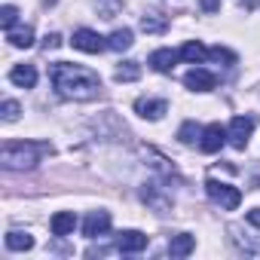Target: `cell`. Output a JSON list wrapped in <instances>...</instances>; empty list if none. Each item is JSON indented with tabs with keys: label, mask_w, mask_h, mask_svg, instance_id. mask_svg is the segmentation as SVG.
Returning <instances> with one entry per match:
<instances>
[{
	"label": "cell",
	"mask_w": 260,
	"mask_h": 260,
	"mask_svg": "<svg viewBox=\"0 0 260 260\" xmlns=\"http://www.w3.org/2000/svg\"><path fill=\"white\" fill-rule=\"evenodd\" d=\"M52 77V86L61 98H71V101H92L98 98L101 92V77L83 64H68V61H58L52 64L49 71Z\"/></svg>",
	"instance_id": "obj_1"
},
{
	"label": "cell",
	"mask_w": 260,
	"mask_h": 260,
	"mask_svg": "<svg viewBox=\"0 0 260 260\" xmlns=\"http://www.w3.org/2000/svg\"><path fill=\"white\" fill-rule=\"evenodd\" d=\"M46 153H52V147L43 141V144H34V141H7L4 150H0V162L10 172H28L34 169Z\"/></svg>",
	"instance_id": "obj_2"
},
{
	"label": "cell",
	"mask_w": 260,
	"mask_h": 260,
	"mask_svg": "<svg viewBox=\"0 0 260 260\" xmlns=\"http://www.w3.org/2000/svg\"><path fill=\"white\" fill-rule=\"evenodd\" d=\"M205 193H208V196H211L220 208H226V211L239 208V202H242V193H239L236 187L220 184V181H214V178H208V181H205Z\"/></svg>",
	"instance_id": "obj_3"
},
{
	"label": "cell",
	"mask_w": 260,
	"mask_h": 260,
	"mask_svg": "<svg viewBox=\"0 0 260 260\" xmlns=\"http://www.w3.org/2000/svg\"><path fill=\"white\" fill-rule=\"evenodd\" d=\"M74 49H80V52H89V55H98V52H104L107 49V40L101 37V34H95V31H89V28H80V31H74Z\"/></svg>",
	"instance_id": "obj_4"
},
{
	"label": "cell",
	"mask_w": 260,
	"mask_h": 260,
	"mask_svg": "<svg viewBox=\"0 0 260 260\" xmlns=\"http://www.w3.org/2000/svg\"><path fill=\"white\" fill-rule=\"evenodd\" d=\"M251 132H254V119H251V116H236V119L230 122L226 138H230V144H233L236 150H245V144H248Z\"/></svg>",
	"instance_id": "obj_5"
},
{
	"label": "cell",
	"mask_w": 260,
	"mask_h": 260,
	"mask_svg": "<svg viewBox=\"0 0 260 260\" xmlns=\"http://www.w3.org/2000/svg\"><path fill=\"white\" fill-rule=\"evenodd\" d=\"M184 86L193 89V92H211L217 86V77L211 71H205V68H193V71L184 74Z\"/></svg>",
	"instance_id": "obj_6"
},
{
	"label": "cell",
	"mask_w": 260,
	"mask_h": 260,
	"mask_svg": "<svg viewBox=\"0 0 260 260\" xmlns=\"http://www.w3.org/2000/svg\"><path fill=\"white\" fill-rule=\"evenodd\" d=\"M144 248H147V236L138 230H122L116 236V251H122V254H138Z\"/></svg>",
	"instance_id": "obj_7"
},
{
	"label": "cell",
	"mask_w": 260,
	"mask_h": 260,
	"mask_svg": "<svg viewBox=\"0 0 260 260\" xmlns=\"http://www.w3.org/2000/svg\"><path fill=\"white\" fill-rule=\"evenodd\" d=\"M107 230H110V211H89V217L83 220V236L86 239H95Z\"/></svg>",
	"instance_id": "obj_8"
},
{
	"label": "cell",
	"mask_w": 260,
	"mask_h": 260,
	"mask_svg": "<svg viewBox=\"0 0 260 260\" xmlns=\"http://www.w3.org/2000/svg\"><path fill=\"white\" fill-rule=\"evenodd\" d=\"M223 141H226V132L220 128V122H211L205 132H202L199 147H202V153H217V150L223 147Z\"/></svg>",
	"instance_id": "obj_9"
},
{
	"label": "cell",
	"mask_w": 260,
	"mask_h": 260,
	"mask_svg": "<svg viewBox=\"0 0 260 260\" xmlns=\"http://www.w3.org/2000/svg\"><path fill=\"white\" fill-rule=\"evenodd\" d=\"M169 110V104L162 98H138L135 101V113H141L144 119H159Z\"/></svg>",
	"instance_id": "obj_10"
},
{
	"label": "cell",
	"mask_w": 260,
	"mask_h": 260,
	"mask_svg": "<svg viewBox=\"0 0 260 260\" xmlns=\"http://www.w3.org/2000/svg\"><path fill=\"white\" fill-rule=\"evenodd\" d=\"M178 58H181V52H175V49H156V52L150 55V68L159 71V74H169Z\"/></svg>",
	"instance_id": "obj_11"
},
{
	"label": "cell",
	"mask_w": 260,
	"mask_h": 260,
	"mask_svg": "<svg viewBox=\"0 0 260 260\" xmlns=\"http://www.w3.org/2000/svg\"><path fill=\"white\" fill-rule=\"evenodd\" d=\"M10 80H13L16 86H22V89H34L37 71H34V64H16V68L10 71Z\"/></svg>",
	"instance_id": "obj_12"
},
{
	"label": "cell",
	"mask_w": 260,
	"mask_h": 260,
	"mask_svg": "<svg viewBox=\"0 0 260 260\" xmlns=\"http://www.w3.org/2000/svg\"><path fill=\"white\" fill-rule=\"evenodd\" d=\"M181 58H184V61H190V64H202V61L208 58V49H205L199 40H190V43H184V46H181Z\"/></svg>",
	"instance_id": "obj_13"
},
{
	"label": "cell",
	"mask_w": 260,
	"mask_h": 260,
	"mask_svg": "<svg viewBox=\"0 0 260 260\" xmlns=\"http://www.w3.org/2000/svg\"><path fill=\"white\" fill-rule=\"evenodd\" d=\"M49 226H52V236H68V233H74L77 217H74V211H58Z\"/></svg>",
	"instance_id": "obj_14"
},
{
	"label": "cell",
	"mask_w": 260,
	"mask_h": 260,
	"mask_svg": "<svg viewBox=\"0 0 260 260\" xmlns=\"http://www.w3.org/2000/svg\"><path fill=\"white\" fill-rule=\"evenodd\" d=\"M193 248H196V239L187 236V233H181V236H175L169 242V254L172 257H187V254H193Z\"/></svg>",
	"instance_id": "obj_15"
},
{
	"label": "cell",
	"mask_w": 260,
	"mask_h": 260,
	"mask_svg": "<svg viewBox=\"0 0 260 260\" xmlns=\"http://www.w3.org/2000/svg\"><path fill=\"white\" fill-rule=\"evenodd\" d=\"M7 40L16 49H28V46H34V31L31 28H10L7 31Z\"/></svg>",
	"instance_id": "obj_16"
},
{
	"label": "cell",
	"mask_w": 260,
	"mask_h": 260,
	"mask_svg": "<svg viewBox=\"0 0 260 260\" xmlns=\"http://www.w3.org/2000/svg\"><path fill=\"white\" fill-rule=\"evenodd\" d=\"M132 46V31L128 28H116L110 37H107V49H113V52H122V49H128Z\"/></svg>",
	"instance_id": "obj_17"
},
{
	"label": "cell",
	"mask_w": 260,
	"mask_h": 260,
	"mask_svg": "<svg viewBox=\"0 0 260 260\" xmlns=\"http://www.w3.org/2000/svg\"><path fill=\"white\" fill-rule=\"evenodd\" d=\"M7 248H10V251H28V248H34V239H31L28 233L13 230V233H7Z\"/></svg>",
	"instance_id": "obj_18"
},
{
	"label": "cell",
	"mask_w": 260,
	"mask_h": 260,
	"mask_svg": "<svg viewBox=\"0 0 260 260\" xmlns=\"http://www.w3.org/2000/svg\"><path fill=\"white\" fill-rule=\"evenodd\" d=\"M141 77V64L138 61H122L119 68H116V80L119 83H132V80H138Z\"/></svg>",
	"instance_id": "obj_19"
},
{
	"label": "cell",
	"mask_w": 260,
	"mask_h": 260,
	"mask_svg": "<svg viewBox=\"0 0 260 260\" xmlns=\"http://www.w3.org/2000/svg\"><path fill=\"white\" fill-rule=\"evenodd\" d=\"M178 138H181L184 144H193L196 138H202V128H199V125H196L193 119H187V122H184V125L178 128Z\"/></svg>",
	"instance_id": "obj_20"
},
{
	"label": "cell",
	"mask_w": 260,
	"mask_h": 260,
	"mask_svg": "<svg viewBox=\"0 0 260 260\" xmlns=\"http://www.w3.org/2000/svg\"><path fill=\"white\" fill-rule=\"evenodd\" d=\"M141 28H144L147 34H162V31L169 28V22L159 19V16H144V19H141Z\"/></svg>",
	"instance_id": "obj_21"
},
{
	"label": "cell",
	"mask_w": 260,
	"mask_h": 260,
	"mask_svg": "<svg viewBox=\"0 0 260 260\" xmlns=\"http://www.w3.org/2000/svg\"><path fill=\"white\" fill-rule=\"evenodd\" d=\"M16 19H19V10H16L13 4L0 7V25H4V31H10V28L16 25Z\"/></svg>",
	"instance_id": "obj_22"
},
{
	"label": "cell",
	"mask_w": 260,
	"mask_h": 260,
	"mask_svg": "<svg viewBox=\"0 0 260 260\" xmlns=\"http://www.w3.org/2000/svg\"><path fill=\"white\" fill-rule=\"evenodd\" d=\"M208 58H214V61H226V64H233V61H236V55H233L230 49H220V46H214V49L208 52Z\"/></svg>",
	"instance_id": "obj_23"
},
{
	"label": "cell",
	"mask_w": 260,
	"mask_h": 260,
	"mask_svg": "<svg viewBox=\"0 0 260 260\" xmlns=\"http://www.w3.org/2000/svg\"><path fill=\"white\" fill-rule=\"evenodd\" d=\"M4 119H7V122H16V119H19V104H16L13 98L4 101Z\"/></svg>",
	"instance_id": "obj_24"
},
{
	"label": "cell",
	"mask_w": 260,
	"mask_h": 260,
	"mask_svg": "<svg viewBox=\"0 0 260 260\" xmlns=\"http://www.w3.org/2000/svg\"><path fill=\"white\" fill-rule=\"evenodd\" d=\"M199 7H202L205 13H217V10H220V0H199Z\"/></svg>",
	"instance_id": "obj_25"
},
{
	"label": "cell",
	"mask_w": 260,
	"mask_h": 260,
	"mask_svg": "<svg viewBox=\"0 0 260 260\" xmlns=\"http://www.w3.org/2000/svg\"><path fill=\"white\" fill-rule=\"evenodd\" d=\"M58 43H61V37H58V34H49V37H46V43H43V46H46V49H55V46H58Z\"/></svg>",
	"instance_id": "obj_26"
},
{
	"label": "cell",
	"mask_w": 260,
	"mask_h": 260,
	"mask_svg": "<svg viewBox=\"0 0 260 260\" xmlns=\"http://www.w3.org/2000/svg\"><path fill=\"white\" fill-rule=\"evenodd\" d=\"M248 220H251V223H257V226H260V211H251V214H248Z\"/></svg>",
	"instance_id": "obj_27"
},
{
	"label": "cell",
	"mask_w": 260,
	"mask_h": 260,
	"mask_svg": "<svg viewBox=\"0 0 260 260\" xmlns=\"http://www.w3.org/2000/svg\"><path fill=\"white\" fill-rule=\"evenodd\" d=\"M43 4H46V7H55V4H58V0H43Z\"/></svg>",
	"instance_id": "obj_28"
}]
</instances>
